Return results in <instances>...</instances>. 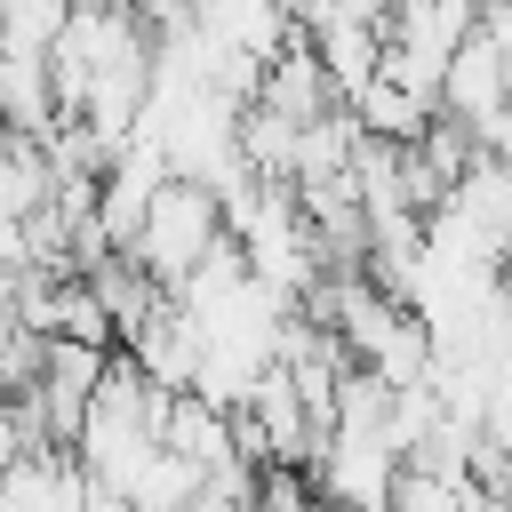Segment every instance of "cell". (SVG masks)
Listing matches in <instances>:
<instances>
[{"label": "cell", "mask_w": 512, "mask_h": 512, "mask_svg": "<svg viewBox=\"0 0 512 512\" xmlns=\"http://www.w3.org/2000/svg\"><path fill=\"white\" fill-rule=\"evenodd\" d=\"M216 240H224V200L208 184H192V176H160L144 192V208H136V224H128L120 248L152 272V288H176Z\"/></svg>", "instance_id": "cell-1"}, {"label": "cell", "mask_w": 512, "mask_h": 512, "mask_svg": "<svg viewBox=\"0 0 512 512\" xmlns=\"http://www.w3.org/2000/svg\"><path fill=\"white\" fill-rule=\"evenodd\" d=\"M304 32H312V56H320L328 88L352 104V96L368 88L376 56H384V24H360V16H320V24H304Z\"/></svg>", "instance_id": "cell-2"}, {"label": "cell", "mask_w": 512, "mask_h": 512, "mask_svg": "<svg viewBox=\"0 0 512 512\" xmlns=\"http://www.w3.org/2000/svg\"><path fill=\"white\" fill-rule=\"evenodd\" d=\"M0 128H24V136L56 128V80H48L40 48H8L0 40Z\"/></svg>", "instance_id": "cell-3"}, {"label": "cell", "mask_w": 512, "mask_h": 512, "mask_svg": "<svg viewBox=\"0 0 512 512\" xmlns=\"http://www.w3.org/2000/svg\"><path fill=\"white\" fill-rule=\"evenodd\" d=\"M352 120H360L368 136H392V144H416V128L432 120V96H416V88H400L392 72H368V88L352 96Z\"/></svg>", "instance_id": "cell-4"}, {"label": "cell", "mask_w": 512, "mask_h": 512, "mask_svg": "<svg viewBox=\"0 0 512 512\" xmlns=\"http://www.w3.org/2000/svg\"><path fill=\"white\" fill-rule=\"evenodd\" d=\"M240 160H248V176H288V160H296V120H280L272 104H240Z\"/></svg>", "instance_id": "cell-5"}, {"label": "cell", "mask_w": 512, "mask_h": 512, "mask_svg": "<svg viewBox=\"0 0 512 512\" xmlns=\"http://www.w3.org/2000/svg\"><path fill=\"white\" fill-rule=\"evenodd\" d=\"M496 280H504V304H512V248L496 256Z\"/></svg>", "instance_id": "cell-6"}, {"label": "cell", "mask_w": 512, "mask_h": 512, "mask_svg": "<svg viewBox=\"0 0 512 512\" xmlns=\"http://www.w3.org/2000/svg\"><path fill=\"white\" fill-rule=\"evenodd\" d=\"M504 120H512V88H504Z\"/></svg>", "instance_id": "cell-7"}]
</instances>
